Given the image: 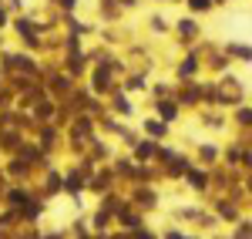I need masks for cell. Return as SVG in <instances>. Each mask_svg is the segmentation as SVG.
<instances>
[]
</instances>
